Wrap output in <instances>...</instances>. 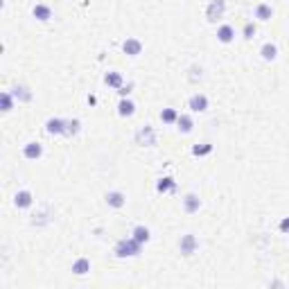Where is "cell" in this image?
<instances>
[{
    "label": "cell",
    "mask_w": 289,
    "mask_h": 289,
    "mask_svg": "<svg viewBox=\"0 0 289 289\" xmlns=\"http://www.w3.org/2000/svg\"><path fill=\"white\" fill-rule=\"evenodd\" d=\"M140 248H142V244L135 242L133 237H122L117 239L115 248H113V253H115V257H120V260H124V257H135L140 253Z\"/></svg>",
    "instance_id": "6da1fadb"
},
{
    "label": "cell",
    "mask_w": 289,
    "mask_h": 289,
    "mask_svg": "<svg viewBox=\"0 0 289 289\" xmlns=\"http://www.w3.org/2000/svg\"><path fill=\"white\" fill-rule=\"evenodd\" d=\"M156 142H158V135L152 124L138 126V131H135V144H140V147H156Z\"/></svg>",
    "instance_id": "7a4b0ae2"
},
{
    "label": "cell",
    "mask_w": 289,
    "mask_h": 289,
    "mask_svg": "<svg viewBox=\"0 0 289 289\" xmlns=\"http://www.w3.org/2000/svg\"><path fill=\"white\" fill-rule=\"evenodd\" d=\"M226 14V0H210L206 7V21L208 23H219Z\"/></svg>",
    "instance_id": "3957f363"
},
{
    "label": "cell",
    "mask_w": 289,
    "mask_h": 289,
    "mask_svg": "<svg viewBox=\"0 0 289 289\" xmlns=\"http://www.w3.org/2000/svg\"><path fill=\"white\" fill-rule=\"evenodd\" d=\"M197 248H199L197 235H194V233L181 235V239H179V251H181V255H192V253H197Z\"/></svg>",
    "instance_id": "277c9868"
},
{
    "label": "cell",
    "mask_w": 289,
    "mask_h": 289,
    "mask_svg": "<svg viewBox=\"0 0 289 289\" xmlns=\"http://www.w3.org/2000/svg\"><path fill=\"white\" fill-rule=\"evenodd\" d=\"M52 219H54V212H52V208L45 203V206H41L39 210L34 212V217H32V226H48Z\"/></svg>",
    "instance_id": "5b68a950"
},
{
    "label": "cell",
    "mask_w": 289,
    "mask_h": 289,
    "mask_svg": "<svg viewBox=\"0 0 289 289\" xmlns=\"http://www.w3.org/2000/svg\"><path fill=\"white\" fill-rule=\"evenodd\" d=\"M104 199H106V206L115 208V210L124 208V203H126V194L122 192V190H108V192L104 194Z\"/></svg>",
    "instance_id": "8992f818"
},
{
    "label": "cell",
    "mask_w": 289,
    "mask_h": 289,
    "mask_svg": "<svg viewBox=\"0 0 289 289\" xmlns=\"http://www.w3.org/2000/svg\"><path fill=\"white\" fill-rule=\"evenodd\" d=\"M14 206L18 208V210H27V208L34 206V194L30 192V190H18L16 194H14Z\"/></svg>",
    "instance_id": "52a82bcc"
},
{
    "label": "cell",
    "mask_w": 289,
    "mask_h": 289,
    "mask_svg": "<svg viewBox=\"0 0 289 289\" xmlns=\"http://www.w3.org/2000/svg\"><path fill=\"white\" fill-rule=\"evenodd\" d=\"M45 133L63 135L66 133V120H63V117H48V120H45Z\"/></svg>",
    "instance_id": "ba28073f"
},
{
    "label": "cell",
    "mask_w": 289,
    "mask_h": 289,
    "mask_svg": "<svg viewBox=\"0 0 289 289\" xmlns=\"http://www.w3.org/2000/svg\"><path fill=\"white\" fill-rule=\"evenodd\" d=\"M188 108L192 113H203V111H208V97L203 93H194V95H190V99H188Z\"/></svg>",
    "instance_id": "9c48e42d"
},
{
    "label": "cell",
    "mask_w": 289,
    "mask_h": 289,
    "mask_svg": "<svg viewBox=\"0 0 289 289\" xmlns=\"http://www.w3.org/2000/svg\"><path fill=\"white\" fill-rule=\"evenodd\" d=\"M23 156H25L27 161H39V158L43 156V144L36 142V140H32V142L23 144Z\"/></svg>",
    "instance_id": "30bf717a"
},
{
    "label": "cell",
    "mask_w": 289,
    "mask_h": 289,
    "mask_svg": "<svg viewBox=\"0 0 289 289\" xmlns=\"http://www.w3.org/2000/svg\"><path fill=\"white\" fill-rule=\"evenodd\" d=\"M9 90H12V95L16 97V102H21V104H27V102L34 99V93H32L25 84H16V86H12Z\"/></svg>",
    "instance_id": "8fae6325"
},
{
    "label": "cell",
    "mask_w": 289,
    "mask_h": 289,
    "mask_svg": "<svg viewBox=\"0 0 289 289\" xmlns=\"http://www.w3.org/2000/svg\"><path fill=\"white\" fill-rule=\"evenodd\" d=\"M122 52L129 54V57H138L142 52V41L135 39V36H129V39L122 43Z\"/></svg>",
    "instance_id": "7c38bea8"
},
{
    "label": "cell",
    "mask_w": 289,
    "mask_h": 289,
    "mask_svg": "<svg viewBox=\"0 0 289 289\" xmlns=\"http://www.w3.org/2000/svg\"><path fill=\"white\" fill-rule=\"evenodd\" d=\"M32 16H34L36 21H41V23H48L50 18H52V7L45 5V3H36L34 7H32Z\"/></svg>",
    "instance_id": "4fadbf2b"
},
{
    "label": "cell",
    "mask_w": 289,
    "mask_h": 289,
    "mask_svg": "<svg viewBox=\"0 0 289 289\" xmlns=\"http://www.w3.org/2000/svg\"><path fill=\"white\" fill-rule=\"evenodd\" d=\"M217 41H219V43H224V45L233 43V41H235V27L228 25V23L219 25V27H217Z\"/></svg>",
    "instance_id": "5bb4252c"
},
{
    "label": "cell",
    "mask_w": 289,
    "mask_h": 289,
    "mask_svg": "<svg viewBox=\"0 0 289 289\" xmlns=\"http://www.w3.org/2000/svg\"><path fill=\"white\" fill-rule=\"evenodd\" d=\"M199 208H201V199H199V194L194 192H188L183 197V210L188 212V215H194V212H199Z\"/></svg>",
    "instance_id": "9a60e30c"
},
{
    "label": "cell",
    "mask_w": 289,
    "mask_h": 289,
    "mask_svg": "<svg viewBox=\"0 0 289 289\" xmlns=\"http://www.w3.org/2000/svg\"><path fill=\"white\" fill-rule=\"evenodd\" d=\"M253 16H255L257 21L266 23V21H271V16H273V7H271L269 3H257L255 9H253Z\"/></svg>",
    "instance_id": "2e32d148"
},
{
    "label": "cell",
    "mask_w": 289,
    "mask_h": 289,
    "mask_svg": "<svg viewBox=\"0 0 289 289\" xmlns=\"http://www.w3.org/2000/svg\"><path fill=\"white\" fill-rule=\"evenodd\" d=\"M131 237L140 244H147L149 239H152V230H149L144 224H138V226H133V230H131Z\"/></svg>",
    "instance_id": "e0dca14e"
},
{
    "label": "cell",
    "mask_w": 289,
    "mask_h": 289,
    "mask_svg": "<svg viewBox=\"0 0 289 289\" xmlns=\"http://www.w3.org/2000/svg\"><path fill=\"white\" fill-rule=\"evenodd\" d=\"M135 113V102L129 97H122L120 104H117V115L120 117H131Z\"/></svg>",
    "instance_id": "ac0fdd59"
},
{
    "label": "cell",
    "mask_w": 289,
    "mask_h": 289,
    "mask_svg": "<svg viewBox=\"0 0 289 289\" xmlns=\"http://www.w3.org/2000/svg\"><path fill=\"white\" fill-rule=\"evenodd\" d=\"M156 192L161 194H167V192H176V181L172 176H161L156 181Z\"/></svg>",
    "instance_id": "d6986e66"
},
{
    "label": "cell",
    "mask_w": 289,
    "mask_h": 289,
    "mask_svg": "<svg viewBox=\"0 0 289 289\" xmlns=\"http://www.w3.org/2000/svg\"><path fill=\"white\" fill-rule=\"evenodd\" d=\"M260 57L264 59V61H275V59H278V45L271 43V41L262 43V48H260Z\"/></svg>",
    "instance_id": "ffe728a7"
},
{
    "label": "cell",
    "mask_w": 289,
    "mask_h": 289,
    "mask_svg": "<svg viewBox=\"0 0 289 289\" xmlns=\"http://www.w3.org/2000/svg\"><path fill=\"white\" fill-rule=\"evenodd\" d=\"M176 129H179L181 133H190V131L194 129V117L190 115V113H181L179 120H176Z\"/></svg>",
    "instance_id": "44dd1931"
},
{
    "label": "cell",
    "mask_w": 289,
    "mask_h": 289,
    "mask_svg": "<svg viewBox=\"0 0 289 289\" xmlns=\"http://www.w3.org/2000/svg\"><path fill=\"white\" fill-rule=\"evenodd\" d=\"M104 84L111 86V88H115V90H120L122 86H124V77H122L117 70H111V72L104 75Z\"/></svg>",
    "instance_id": "7402d4cb"
},
{
    "label": "cell",
    "mask_w": 289,
    "mask_h": 289,
    "mask_svg": "<svg viewBox=\"0 0 289 289\" xmlns=\"http://www.w3.org/2000/svg\"><path fill=\"white\" fill-rule=\"evenodd\" d=\"M90 271V260L88 257H77L75 262H72V273L75 275H86Z\"/></svg>",
    "instance_id": "603a6c76"
},
{
    "label": "cell",
    "mask_w": 289,
    "mask_h": 289,
    "mask_svg": "<svg viewBox=\"0 0 289 289\" xmlns=\"http://www.w3.org/2000/svg\"><path fill=\"white\" fill-rule=\"evenodd\" d=\"M81 131V120L79 117H70V120H66V138H75L77 133Z\"/></svg>",
    "instance_id": "cb8c5ba5"
},
{
    "label": "cell",
    "mask_w": 289,
    "mask_h": 289,
    "mask_svg": "<svg viewBox=\"0 0 289 289\" xmlns=\"http://www.w3.org/2000/svg\"><path fill=\"white\" fill-rule=\"evenodd\" d=\"M14 102H16V97L12 95V90H3V93H0V108H3V113L12 111Z\"/></svg>",
    "instance_id": "d4e9b609"
},
{
    "label": "cell",
    "mask_w": 289,
    "mask_h": 289,
    "mask_svg": "<svg viewBox=\"0 0 289 289\" xmlns=\"http://www.w3.org/2000/svg\"><path fill=\"white\" fill-rule=\"evenodd\" d=\"M179 115H181V113L176 111V108H163V111H161V120H163V124H176Z\"/></svg>",
    "instance_id": "484cf974"
},
{
    "label": "cell",
    "mask_w": 289,
    "mask_h": 289,
    "mask_svg": "<svg viewBox=\"0 0 289 289\" xmlns=\"http://www.w3.org/2000/svg\"><path fill=\"white\" fill-rule=\"evenodd\" d=\"M192 156H208V154H212V144L210 142H201V144H194L192 149Z\"/></svg>",
    "instance_id": "4316f807"
},
{
    "label": "cell",
    "mask_w": 289,
    "mask_h": 289,
    "mask_svg": "<svg viewBox=\"0 0 289 289\" xmlns=\"http://www.w3.org/2000/svg\"><path fill=\"white\" fill-rule=\"evenodd\" d=\"M255 32H257V25L253 21H248L246 25L242 27V36H244V39H253V36H255Z\"/></svg>",
    "instance_id": "83f0119b"
},
{
    "label": "cell",
    "mask_w": 289,
    "mask_h": 289,
    "mask_svg": "<svg viewBox=\"0 0 289 289\" xmlns=\"http://www.w3.org/2000/svg\"><path fill=\"white\" fill-rule=\"evenodd\" d=\"M201 72H203L201 66H192V68H190V77H188V79L192 81V84H197V81H201V77H203Z\"/></svg>",
    "instance_id": "f1b7e54d"
},
{
    "label": "cell",
    "mask_w": 289,
    "mask_h": 289,
    "mask_svg": "<svg viewBox=\"0 0 289 289\" xmlns=\"http://www.w3.org/2000/svg\"><path fill=\"white\" fill-rule=\"evenodd\" d=\"M278 230H280L282 235H289V217H282V219H280Z\"/></svg>",
    "instance_id": "f546056e"
},
{
    "label": "cell",
    "mask_w": 289,
    "mask_h": 289,
    "mask_svg": "<svg viewBox=\"0 0 289 289\" xmlns=\"http://www.w3.org/2000/svg\"><path fill=\"white\" fill-rule=\"evenodd\" d=\"M131 88H133V84H131V81H129V84H124V86H122V88H120V90H117V93H120V95H122V97H129Z\"/></svg>",
    "instance_id": "4dcf8cb0"
},
{
    "label": "cell",
    "mask_w": 289,
    "mask_h": 289,
    "mask_svg": "<svg viewBox=\"0 0 289 289\" xmlns=\"http://www.w3.org/2000/svg\"><path fill=\"white\" fill-rule=\"evenodd\" d=\"M86 102H88V104H95V102H97V97H95V95H88V97H86Z\"/></svg>",
    "instance_id": "1f68e13d"
}]
</instances>
